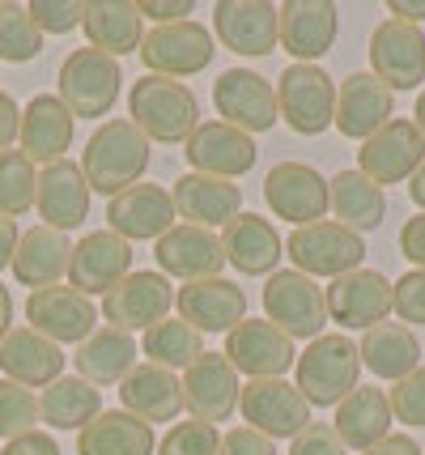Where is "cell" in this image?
<instances>
[{"instance_id":"cell-28","label":"cell","mask_w":425,"mask_h":455,"mask_svg":"<svg viewBox=\"0 0 425 455\" xmlns=\"http://www.w3.org/2000/svg\"><path fill=\"white\" fill-rule=\"evenodd\" d=\"M170 200H175V213L187 218V226H230L243 209V188L234 179H213V175H196L187 171L183 179H175L170 188Z\"/></svg>"},{"instance_id":"cell-35","label":"cell","mask_w":425,"mask_h":455,"mask_svg":"<svg viewBox=\"0 0 425 455\" xmlns=\"http://www.w3.org/2000/svg\"><path fill=\"white\" fill-rule=\"evenodd\" d=\"M391 400H387L383 387H353L349 396L336 404V421L332 430L341 435L344 451H370L374 443H383L391 435Z\"/></svg>"},{"instance_id":"cell-56","label":"cell","mask_w":425,"mask_h":455,"mask_svg":"<svg viewBox=\"0 0 425 455\" xmlns=\"http://www.w3.org/2000/svg\"><path fill=\"white\" fill-rule=\"evenodd\" d=\"M387 13L396 21H408V26H421L425 21V0H391Z\"/></svg>"},{"instance_id":"cell-7","label":"cell","mask_w":425,"mask_h":455,"mask_svg":"<svg viewBox=\"0 0 425 455\" xmlns=\"http://www.w3.org/2000/svg\"><path fill=\"white\" fill-rule=\"evenodd\" d=\"M277 116L298 137H319L336 116V81L319 64H289L277 77Z\"/></svg>"},{"instance_id":"cell-12","label":"cell","mask_w":425,"mask_h":455,"mask_svg":"<svg viewBox=\"0 0 425 455\" xmlns=\"http://www.w3.org/2000/svg\"><path fill=\"white\" fill-rule=\"evenodd\" d=\"M370 73L383 81L391 94L417 90L425 81V35L421 26L387 18L370 35Z\"/></svg>"},{"instance_id":"cell-50","label":"cell","mask_w":425,"mask_h":455,"mask_svg":"<svg viewBox=\"0 0 425 455\" xmlns=\"http://www.w3.org/2000/svg\"><path fill=\"white\" fill-rule=\"evenodd\" d=\"M217 455H277V447H272V438L260 435V430H251V426H234V430H225L222 435Z\"/></svg>"},{"instance_id":"cell-59","label":"cell","mask_w":425,"mask_h":455,"mask_svg":"<svg viewBox=\"0 0 425 455\" xmlns=\"http://www.w3.org/2000/svg\"><path fill=\"white\" fill-rule=\"evenodd\" d=\"M408 196H413V204H417V209L425 213V162H421V171L408 179Z\"/></svg>"},{"instance_id":"cell-30","label":"cell","mask_w":425,"mask_h":455,"mask_svg":"<svg viewBox=\"0 0 425 455\" xmlns=\"http://www.w3.org/2000/svg\"><path fill=\"white\" fill-rule=\"evenodd\" d=\"M0 371L21 387H51L64 375V349L26 323L0 340Z\"/></svg>"},{"instance_id":"cell-9","label":"cell","mask_w":425,"mask_h":455,"mask_svg":"<svg viewBox=\"0 0 425 455\" xmlns=\"http://www.w3.org/2000/svg\"><path fill=\"white\" fill-rule=\"evenodd\" d=\"M213 35L204 30L201 21H170V26H153L141 39L145 68L153 77H192V73H204L213 64Z\"/></svg>"},{"instance_id":"cell-53","label":"cell","mask_w":425,"mask_h":455,"mask_svg":"<svg viewBox=\"0 0 425 455\" xmlns=\"http://www.w3.org/2000/svg\"><path fill=\"white\" fill-rule=\"evenodd\" d=\"M400 256L413 259L417 268H425V213H417V218H408L400 226Z\"/></svg>"},{"instance_id":"cell-27","label":"cell","mask_w":425,"mask_h":455,"mask_svg":"<svg viewBox=\"0 0 425 455\" xmlns=\"http://www.w3.org/2000/svg\"><path fill=\"white\" fill-rule=\"evenodd\" d=\"M35 209H39L43 226L51 230H77L90 218V183L82 175V162H51L39 171V192H35Z\"/></svg>"},{"instance_id":"cell-33","label":"cell","mask_w":425,"mask_h":455,"mask_svg":"<svg viewBox=\"0 0 425 455\" xmlns=\"http://www.w3.org/2000/svg\"><path fill=\"white\" fill-rule=\"evenodd\" d=\"M82 30L90 35V47L111 60H123L141 52L145 39V18L132 0H90L85 4Z\"/></svg>"},{"instance_id":"cell-39","label":"cell","mask_w":425,"mask_h":455,"mask_svg":"<svg viewBox=\"0 0 425 455\" xmlns=\"http://www.w3.org/2000/svg\"><path fill=\"white\" fill-rule=\"evenodd\" d=\"M153 426L128 409L98 413L85 430H77V455H153Z\"/></svg>"},{"instance_id":"cell-41","label":"cell","mask_w":425,"mask_h":455,"mask_svg":"<svg viewBox=\"0 0 425 455\" xmlns=\"http://www.w3.org/2000/svg\"><path fill=\"white\" fill-rule=\"evenodd\" d=\"M145 357L153 362V366H162V371H187L196 357L204 354V337L187 323V319H158L149 332H145Z\"/></svg>"},{"instance_id":"cell-52","label":"cell","mask_w":425,"mask_h":455,"mask_svg":"<svg viewBox=\"0 0 425 455\" xmlns=\"http://www.w3.org/2000/svg\"><path fill=\"white\" fill-rule=\"evenodd\" d=\"M0 455H60V443L51 435H43V430H30V435H21V438H9L0 447Z\"/></svg>"},{"instance_id":"cell-37","label":"cell","mask_w":425,"mask_h":455,"mask_svg":"<svg viewBox=\"0 0 425 455\" xmlns=\"http://www.w3.org/2000/svg\"><path fill=\"white\" fill-rule=\"evenodd\" d=\"M358 354H362V366L370 371V375L400 383L405 375H413V371L421 366V340L413 337L408 323L383 319V323H374V328H366L362 332Z\"/></svg>"},{"instance_id":"cell-10","label":"cell","mask_w":425,"mask_h":455,"mask_svg":"<svg viewBox=\"0 0 425 455\" xmlns=\"http://www.w3.org/2000/svg\"><path fill=\"white\" fill-rule=\"evenodd\" d=\"M239 413L251 430L268 438H294L311 426V404L289 379H247Z\"/></svg>"},{"instance_id":"cell-44","label":"cell","mask_w":425,"mask_h":455,"mask_svg":"<svg viewBox=\"0 0 425 455\" xmlns=\"http://www.w3.org/2000/svg\"><path fill=\"white\" fill-rule=\"evenodd\" d=\"M39 426V396L13 379H0V438H21Z\"/></svg>"},{"instance_id":"cell-40","label":"cell","mask_w":425,"mask_h":455,"mask_svg":"<svg viewBox=\"0 0 425 455\" xmlns=\"http://www.w3.org/2000/svg\"><path fill=\"white\" fill-rule=\"evenodd\" d=\"M102 413V392L82 375H60L39 396V421L51 430H85Z\"/></svg>"},{"instance_id":"cell-14","label":"cell","mask_w":425,"mask_h":455,"mask_svg":"<svg viewBox=\"0 0 425 455\" xmlns=\"http://www.w3.org/2000/svg\"><path fill=\"white\" fill-rule=\"evenodd\" d=\"M222 354L239 375L251 379H285V371H294L298 362L294 340L268 319H243L239 328H230Z\"/></svg>"},{"instance_id":"cell-4","label":"cell","mask_w":425,"mask_h":455,"mask_svg":"<svg viewBox=\"0 0 425 455\" xmlns=\"http://www.w3.org/2000/svg\"><path fill=\"white\" fill-rule=\"evenodd\" d=\"M56 90H60V102L73 111V119H102L120 102L123 68L120 60L102 56L94 47H77L64 56Z\"/></svg>"},{"instance_id":"cell-60","label":"cell","mask_w":425,"mask_h":455,"mask_svg":"<svg viewBox=\"0 0 425 455\" xmlns=\"http://www.w3.org/2000/svg\"><path fill=\"white\" fill-rule=\"evenodd\" d=\"M413 124H417V132L425 137V94H417V107H413Z\"/></svg>"},{"instance_id":"cell-26","label":"cell","mask_w":425,"mask_h":455,"mask_svg":"<svg viewBox=\"0 0 425 455\" xmlns=\"http://www.w3.org/2000/svg\"><path fill=\"white\" fill-rule=\"evenodd\" d=\"M277 18H281V47L294 56V64L324 60L341 30V13L327 0H285L277 4Z\"/></svg>"},{"instance_id":"cell-11","label":"cell","mask_w":425,"mask_h":455,"mask_svg":"<svg viewBox=\"0 0 425 455\" xmlns=\"http://www.w3.org/2000/svg\"><path fill=\"white\" fill-rule=\"evenodd\" d=\"M183 409L196 417V421H230L239 413V396H243V379L239 371L225 362V354H213L204 349L187 371H183Z\"/></svg>"},{"instance_id":"cell-55","label":"cell","mask_w":425,"mask_h":455,"mask_svg":"<svg viewBox=\"0 0 425 455\" xmlns=\"http://www.w3.org/2000/svg\"><path fill=\"white\" fill-rule=\"evenodd\" d=\"M362 455H425V451L417 447V438L413 435H387L383 443H374V447L362 451Z\"/></svg>"},{"instance_id":"cell-1","label":"cell","mask_w":425,"mask_h":455,"mask_svg":"<svg viewBox=\"0 0 425 455\" xmlns=\"http://www.w3.org/2000/svg\"><path fill=\"white\" fill-rule=\"evenodd\" d=\"M145 171H149V140L132 119H106L90 132L82 149V175L90 192H102L111 200L123 188L141 183Z\"/></svg>"},{"instance_id":"cell-24","label":"cell","mask_w":425,"mask_h":455,"mask_svg":"<svg viewBox=\"0 0 425 455\" xmlns=\"http://www.w3.org/2000/svg\"><path fill=\"white\" fill-rule=\"evenodd\" d=\"M396 119V94L374 73H353L336 85V132L349 140H370Z\"/></svg>"},{"instance_id":"cell-58","label":"cell","mask_w":425,"mask_h":455,"mask_svg":"<svg viewBox=\"0 0 425 455\" xmlns=\"http://www.w3.org/2000/svg\"><path fill=\"white\" fill-rule=\"evenodd\" d=\"M13 332V294H9V285L0 281V340Z\"/></svg>"},{"instance_id":"cell-15","label":"cell","mask_w":425,"mask_h":455,"mask_svg":"<svg viewBox=\"0 0 425 455\" xmlns=\"http://www.w3.org/2000/svg\"><path fill=\"white\" fill-rule=\"evenodd\" d=\"M213 107L222 124L239 128L247 137L268 132L277 124V85H268L260 73L251 68H225L222 77L213 81Z\"/></svg>"},{"instance_id":"cell-19","label":"cell","mask_w":425,"mask_h":455,"mask_svg":"<svg viewBox=\"0 0 425 455\" xmlns=\"http://www.w3.org/2000/svg\"><path fill=\"white\" fill-rule=\"evenodd\" d=\"M175 200L158 183H132L106 200V230L123 243H158L175 226Z\"/></svg>"},{"instance_id":"cell-47","label":"cell","mask_w":425,"mask_h":455,"mask_svg":"<svg viewBox=\"0 0 425 455\" xmlns=\"http://www.w3.org/2000/svg\"><path fill=\"white\" fill-rule=\"evenodd\" d=\"M391 417L405 421V426H425V366H417L413 375H405L391 392Z\"/></svg>"},{"instance_id":"cell-25","label":"cell","mask_w":425,"mask_h":455,"mask_svg":"<svg viewBox=\"0 0 425 455\" xmlns=\"http://www.w3.org/2000/svg\"><path fill=\"white\" fill-rule=\"evenodd\" d=\"M183 154H187L196 175L239 179L256 166V137H247L239 128L222 124V119H204L201 128L187 137Z\"/></svg>"},{"instance_id":"cell-51","label":"cell","mask_w":425,"mask_h":455,"mask_svg":"<svg viewBox=\"0 0 425 455\" xmlns=\"http://www.w3.org/2000/svg\"><path fill=\"white\" fill-rule=\"evenodd\" d=\"M137 9H141V18H149L153 26H170V21H192V0H141Z\"/></svg>"},{"instance_id":"cell-31","label":"cell","mask_w":425,"mask_h":455,"mask_svg":"<svg viewBox=\"0 0 425 455\" xmlns=\"http://www.w3.org/2000/svg\"><path fill=\"white\" fill-rule=\"evenodd\" d=\"M18 140H21V154L30 162L51 166V162L64 158V149L73 145V111L60 102V94H35L26 102Z\"/></svg>"},{"instance_id":"cell-42","label":"cell","mask_w":425,"mask_h":455,"mask_svg":"<svg viewBox=\"0 0 425 455\" xmlns=\"http://www.w3.org/2000/svg\"><path fill=\"white\" fill-rule=\"evenodd\" d=\"M35 192H39V171L21 149H4L0 154V218L18 221L26 209H35Z\"/></svg>"},{"instance_id":"cell-22","label":"cell","mask_w":425,"mask_h":455,"mask_svg":"<svg viewBox=\"0 0 425 455\" xmlns=\"http://www.w3.org/2000/svg\"><path fill=\"white\" fill-rule=\"evenodd\" d=\"M179 319H187L196 332H230L247 319V290L230 277H204L187 281L175 290Z\"/></svg>"},{"instance_id":"cell-46","label":"cell","mask_w":425,"mask_h":455,"mask_svg":"<svg viewBox=\"0 0 425 455\" xmlns=\"http://www.w3.org/2000/svg\"><path fill=\"white\" fill-rule=\"evenodd\" d=\"M26 13L35 18V26H39L43 35H68V30L82 26L85 4L82 0H30Z\"/></svg>"},{"instance_id":"cell-45","label":"cell","mask_w":425,"mask_h":455,"mask_svg":"<svg viewBox=\"0 0 425 455\" xmlns=\"http://www.w3.org/2000/svg\"><path fill=\"white\" fill-rule=\"evenodd\" d=\"M217 426H209V421H175L170 430L162 435L158 443V455H217Z\"/></svg>"},{"instance_id":"cell-36","label":"cell","mask_w":425,"mask_h":455,"mask_svg":"<svg viewBox=\"0 0 425 455\" xmlns=\"http://www.w3.org/2000/svg\"><path fill=\"white\" fill-rule=\"evenodd\" d=\"M123 409L141 421H175L183 413V383L175 371H162L153 362H137V371L120 383Z\"/></svg>"},{"instance_id":"cell-23","label":"cell","mask_w":425,"mask_h":455,"mask_svg":"<svg viewBox=\"0 0 425 455\" xmlns=\"http://www.w3.org/2000/svg\"><path fill=\"white\" fill-rule=\"evenodd\" d=\"M153 259H158V273L179 281H204V277H222L225 268V251L222 238L204 226H170L158 243H153Z\"/></svg>"},{"instance_id":"cell-49","label":"cell","mask_w":425,"mask_h":455,"mask_svg":"<svg viewBox=\"0 0 425 455\" xmlns=\"http://www.w3.org/2000/svg\"><path fill=\"white\" fill-rule=\"evenodd\" d=\"M289 455H349V451H344L341 435H336L332 426H324V421H311L303 435L289 438Z\"/></svg>"},{"instance_id":"cell-17","label":"cell","mask_w":425,"mask_h":455,"mask_svg":"<svg viewBox=\"0 0 425 455\" xmlns=\"http://www.w3.org/2000/svg\"><path fill=\"white\" fill-rule=\"evenodd\" d=\"M26 319L30 328L43 332L56 345H82L94 328H98V307L94 298L77 294L73 285H47V290H30L26 298Z\"/></svg>"},{"instance_id":"cell-16","label":"cell","mask_w":425,"mask_h":455,"mask_svg":"<svg viewBox=\"0 0 425 455\" xmlns=\"http://www.w3.org/2000/svg\"><path fill=\"white\" fill-rule=\"evenodd\" d=\"M264 200L272 218H285L298 230L327 218V179L306 162H277L264 175Z\"/></svg>"},{"instance_id":"cell-43","label":"cell","mask_w":425,"mask_h":455,"mask_svg":"<svg viewBox=\"0 0 425 455\" xmlns=\"http://www.w3.org/2000/svg\"><path fill=\"white\" fill-rule=\"evenodd\" d=\"M39 52H43V30L26 13V4L0 0V60L26 64V60H35Z\"/></svg>"},{"instance_id":"cell-38","label":"cell","mask_w":425,"mask_h":455,"mask_svg":"<svg viewBox=\"0 0 425 455\" xmlns=\"http://www.w3.org/2000/svg\"><path fill=\"white\" fill-rule=\"evenodd\" d=\"M327 209L336 213L344 230H353V235H370V230H379L387 218V196L379 183H370L362 171H341V175H332L327 183Z\"/></svg>"},{"instance_id":"cell-8","label":"cell","mask_w":425,"mask_h":455,"mask_svg":"<svg viewBox=\"0 0 425 455\" xmlns=\"http://www.w3.org/2000/svg\"><path fill=\"white\" fill-rule=\"evenodd\" d=\"M175 307V285L166 273H128V277L102 298L98 315L106 319V328H120V332H149L158 319L170 315Z\"/></svg>"},{"instance_id":"cell-54","label":"cell","mask_w":425,"mask_h":455,"mask_svg":"<svg viewBox=\"0 0 425 455\" xmlns=\"http://www.w3.org/2000/svg\"><path fill=\"white\" fill-rule=\"evenodd\" d=\"M18 128H21L18 102H13L9 94H4V90H0V154H4V149H13V140H18Z\"/></svg>"},{"instance_id":"cell-34","label":"cell","mask_w":425,"mask_h":455,"mask_svg":"<svg viewBox=\"0 0 425 455\" xmlns=\"http://www.w3.org/2000/svg\"><path fill=\"white\" fill-rule=\"evenodd\" d=\"M137 357H141V349H137V340L128 337V332L98 323V328L77 345L73 362H77V375H82L85 383L111 387V383H123V379L137 371Z\"/></svg>"},{"instance_id":"cell-18","label":"cell","mask_w":425,"mask_h":455,"mask_svg":"<svg viewBox=\"0 0 425 455\" xmlns=\"http://www.w3.org/2000/svg\"><path fill=\"white\" fill-rule=\"evenodd\" d=\"M425 162V137L417 132L413 119H391L358 149V171L370 183H408Z\"/></svg>"},{"instance_id":"cell-5","label":"cell","mask_w":425,"mask_h":455,"mask_svg":"<svg viewBox=\"0 0 425 455\" xmlns=\"http://www.w3.org/2000/svg\"><path fill=\"white\" fill-rule=\"evenodd\" d=\"M264 315L277 323L289 340H315L324 337L327 323V298L324 285L306 277L298 268H277L264 285Z\"/></svg>"},{"instance_id":"cell-2","label":"cell","mask_w":425,"mask_h":455,"mask_svg":"<svg viewBox=\"0 0 425 455\" xmlns=\"http://www.w3.org/2000/svg\"><path fill=\"white\" fill-rule=\"evenodd\" d=\"M128 116L153 145H187V137L201 128V102L192 94V85L175 77H145L132 81L128 90Z\"/></svg>"},{"instance_id":"cell-21","label":"cell","mask_w":425,"mask_h":455,"mask_svg":"<svg viewBox=\"0 0 425 455\" xmlns=\"http://www.w3.org/2000/svg\"><path fill=\"white\" fill-rule=\"evenodd\" d=\"M327 319H336L341 328H374L391 315L396 294H391V281L374 268H353L344 277L327 281Z\"/></svg>"},{"instance_id":"cell-57","label":"cell","mask_w":425,"mask_h":455,"mask_svg":"<svg viewBox=\"0 0 425 455\" xmlns=\"http://www.w3.org/2000/svg\"><path fill=\"white\" fill-rule=\"evenodd\" d=\"M18 221L13 218H0V268L13 264V251H18Z\"/></svg>"},{"instance_id":"cell-3","label":"cell","mask_w":425,"mask_h":455,"mask_svg":"<svg viewBox=\"0 0 425 455\" xmlns=\"http://www.w3.org/2000/svg\"><path fill=\"white\" fill-rule=\"evenodd\" d=\"M298 392L306 396V404L315 409V404H341L353 387H358V379H362V354H358V345L344 337V332H327V337H315L306 345L303 354H298Z\"/></svg>"},{"instance_id":"cell-20","label":"cell","mask_w":425,"mask_h":455,"mask_svg":"<svg viewBox=\"0 0 425 455\" xmlns=\"http://www.w3.org/2000/svg\"><path fill=\"white\" fill-rule=\"evenodd\" d=\"M132 243H123L120 235L111 230H90V235L73 247V259H68V285L77 294L94 298V294H111L128 273H132Z\"/></svg>"},{"instance_id":"cell-13","label":"cell","mask_w":425,"mask_h":455,"mask_svg":"<svg viewBox=\"0 0 425 455\" xmlns=\"http://www.w3.org/2000/svg\"><path fill=\"white\" fill-rule=\"evenodd\" d=\"M213 35L225 52L247 60H264L281 47V18L268 0H217L213 4Z\"/></svg>"},{"instance_id":"cell-48","label":"cell","mask_w":425,"mask_h":455,"mask_svg":"<svg viewBox=\"0 0 425 455\" xmlns=\"http://www.w3.org/2000/svg\"><path fill=\"white\" fill-rule=\"evenodd\" d=\"M391 294H396V319L405 323H425V268H413L405 277L391 281Z\"/></svg>"},{"instance_id":"cell-6","label":"cell","mask_w":425,"mask_h":455,"mask_svg":"<svg viewBox=\"0 0 425 455\" xmlns=\"http://www.w3.org/2000/svg\"><path fill=\"white\" fill-rule=\"evenodd\" d=\"M285 256L294 259V268L306 273V277H327L336 281L353 268H362L366 259V243L362 235L344 230L341 221H311V226H298L289 230V243H285Z\"/></svg>"},{"instance_id":"cell-32","label":"cell","mask_w":425,"mask_h":455,"mask_svg":"<svg viewBox=\"0 0 425 455\" xmlns=\"http://www.w3.org/2000/svg\"><path fill=\"white\" fill-rule=\"evenodd\" d=\"M68 259H73L68 235L51 230V226H30L18 238V251H13L9 268H13L18 285L47 290V285H60V277H68Z\"/></svg>"},{"instance_id":"cell-29","label":"cell","mask_w":425,"mask_h":455,"mask_svg":"<svg viewBox=\"0 0 425 455\" xmlns=\"http://www.w3.org/2000/svg\"><path fill=\"white\" fill-rule=\"evenodd\" d=\"M222 251H225V264H234L247 277H272L285 256V243L268 218H260V213H239V218L225 226Z\"/></svg>"}]
</instances>
